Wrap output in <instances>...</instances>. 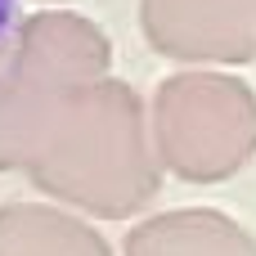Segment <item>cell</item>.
<instances>
[{"mask_svg": "<svg viewBox=\"0 0 256 256\" xmlns=\"http://www.w3.org/2000/svg\"><path fill=\"white\" fill-rule=\"evenodd\" d=\"M22 14H18V0H0V72L9 68L14 50H18V36H22Z\"/></svg>", "mask_w": 256, "mask_h": 256, "instance_id": "52a82bcc", "label": "cell"}, {"mask_svg": "<svg viewBox=\"0 0 256 256\" xmlns=\"http://www.w3.org/2000/svg\"><path fill=\"white\" fill-rule=\"evenodd\" d=\"M50 4H63V0H50Z\"/></svg>", "mask_w": 256, "mask_h": 256, "instance_id": "ba28073f", "label": "cell"}, {"mask_svg": "<svg viewBox=\"0 0 256 256\" xmlns=\"http://www.w3.org/2000/svg\"><path fill=\"white\" fill-rule=\"evenodd\" d=\"M27 176L36 180V189L72 202L76 212L104 220L135 216L158 198L162 184L148 108L117 76L76 90Z\"/></svg>", "mask_w": 256, "mask_h": 256, "instance_id": "6da1fadb", "label": "cell"}, {"mask_svg": "<svg viewBox=\"0 0 256 256\" xmlns=\"http://www.w3.org/2000/svg\"><path fill=\"white\" fill-rule=\"evenodd\" d=\"M144 40L189 68L256 58V0H140Z\"/></svg>", "mask_w": 256, "mask_h": 256, "instance_id": "277c9868", "label": "cell"}, {"mask_svg": "<svg viewBox=\"0 0 256 256\" xmlns=\"http://www.w3.org/2000/svg\"><path fill=\"white\" fill-rule=\"evenodd\" d=\"M112 68V40L81 14L45 9L22 22L18 50L0 72V171H27L45 148L68 99Z\"/></svg>", "mask_w": 256, "mask_h": 256, "instance_id": "7a4b0ae2", "label": "cell"}, {"mask_svg": "<svg viewBox=\"0 0 256 256\" xmlns=\"http://www.w3.org/2000/svg\"><path fill=\"white\" fill-rule=\"evenodd\" d=\"M162 171L220 184L256 158V90L212 68H184L153 90L148 108Z\"/></svg>", "mask_w": 256, "mask_h": 256, "instance_id": "3957f363", "label": "cell"}, {"mask_svg": "<svg viewBox=\"0 0 256 256\" xmlns=\"http://www.w3.org/2000/svg\"><path fill=\"white\" fill-rule=\"evenodd\" d=\"M126 256H256V234L225 212L180 207L140 220L126 234Z\"/></svg>", "mask_w": 256, "mask_h": 256, "instance_id": "5b68a950", "label": "cell"}, {"mask_svg": "<svg viewBox=\"0 0 256 256\" xmlns=\"http://www.w3.org/2000/svg\"><path fill=\"white\" fill-rule=\"evenodd\" d=\"M0 256H112L94 225L45 207V202H4L0 207Z\"/></svg>", "mask_w": 256, "mask_h": 256, "instance_id": "8992f818", "label": "cell"}]
</instances>
